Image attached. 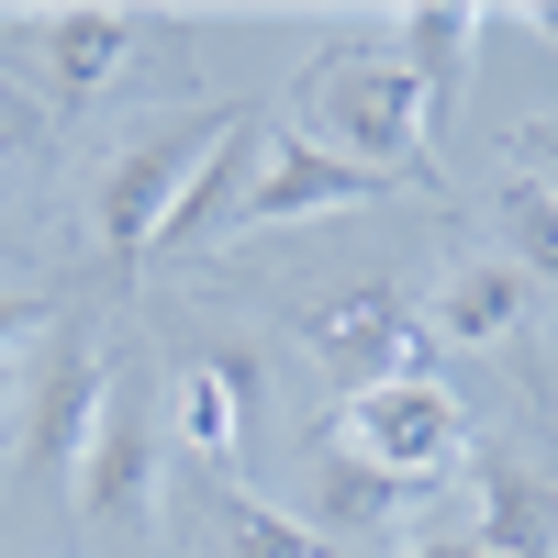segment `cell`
I'll list each match as a JSON object with an SVG mask.
<instances>
[{
    "label": "cell",
    "instance_id": "cell-18",
    "mask_svg": "<svg viewBox=\"0 0 558 558\" xmlns=\"http://www.w3.org/2000/svg\"><path fill=\"white\" fill-rule=\"evenodd\" d=\"M34 123H45V112H34V101H12V89H0V168H12V146H34Z\"/></svg>",
    "mask_w": 558,
    "mask_h": 558
},
{
    "label": "cell",
    "instance_id": "cell-4",
    "mask_svg": "<svg viewBox=\"0 0 558 558\" xmlns=\"http://www.w3.org/2000/svg\"><path fill=\"white\" fill-rule=\"evenodd\" d=\"M368 470H391V481H447L458 470V447H470V425H458V391H436L425 368H402V380H368L347 402V425H336Z\"/></svg>",
    "mask_w": 558,
    "mask_h": 558
},
{
    "label": "cell",
    "instance_id": "cell-3",
    "mask_svg": "<svg viewBox=\"0 0 558 558\" xmlns=\"http://www.w3.org/2000/svg\"><path fill=\"white\" fill-rule=\"evenodd\" d=\"M101 391H112V357H101V336H89V324H57V347H45L34 391L12 402V413H23V436H12V470H23V481H68L78 458H89Z\"/></svg>",
    "mask_w": 558,
    "mask_h": 558
},
{
    "label": "cell",
    "instance_id": "cell-16",
    "mask_svg": "<svg viewBox=\"0 0 558 558\" xmlns=\"http://www.w3.org/2000/svg\"><path fill=\"white\" fill-rule=\"evenodd\" d=\"M502 235H514V257L536 279H558V191L525 168V179H502Z\"/></svg>",
    "mask_w": 558,
    "mask_h": 558
},
{
    "label": "cell",
    "instance_id": "cell-5",
    "mask_svg": "<svg viewBox=\"0 0 558 558\" xmlns=\"http://www.w3.org/2000/svg\"><path fill=\"white\" fill-rule=\"evenodd\" d=\"M78 514L101 536H157V413L134 380L101 391V425H89V458H78Z\"/></svg>",
    "mask_w": 558,
    "mask_h": 558
},
{
    "label": "cell",
    "instance_id": "cell-21",
    "mask_svg": "<svg viewBox=\"0 0 558 558\" xmlns=\"http://www.w3.org/2000/svg\"><path fill=\"white\" fill-rule=\"evenodd\" d=\"M514 23H525V34H547V45H558V0H525V12H514Z\"/></svg>",
    "mask_w": 558,
    "mask_h": 558
},
{
    "label": "cell",
    "instance_id": "cell-6",
    "mask_svg": "<svg viewBox=\"0 0 558 558\" xmlns=\"http://www.w3.org/2000/svg\"><path fill=\"white\" fill-rule=\"evenodd\" d=\"M391 191H402V179L324 157L313 134H279V123H257V179H246L235 223H246V235H279V223H313V213H357V202H391Z\"/></svg>",
    "mask_w": 558,
    "mask_h": 558
},
{
    "label": "cell",
    "instance_id": "cell-20",
    "mask_svg": "<svg viewBox=\"0 0 558 558\" xmlns=\"http://www.w3.org/2000/svg\"><path fill=\"white\" fill-rule=\"evenodd\" d=\"M525 157H536V179L558 191V123H525Z\"/></svg>",
    "mask_w": 558,
    "mask_h": 558
},
{
    "label": "cell",
    "instance_id": "cell-10",
    "mask_svg": "<svg viewBox=\"0 0 558 558\" xmlns=\"http://www.w3.org/2000/svg\"><path fill=\"white\" fill-rule=\"evenodd\" d=\"M246 402H257V357L246 347H191L179 357V436H191L213 470L246 447Z\"/></svg>",
    "mask_w": 558,
    "mask_h": 558
},
{
    "label": "cell",
    "instance_id": "cell-22",
    "mask_svg": "<svg viewBox=\"0 0 558 558\" xmlns=\"http://www.w3.org/2000/svg\"><path fill=\"white\" fill-rule=\"evenodd\" d=\"M12 402H23V391H12V368H0V413H12Z\"/></svg>",
    "mask_w": 558,
    "mask_h": 558
},
{
    "label": "cell",
    "instance_id": "cell-7",
    "mask_svg": "<svg viewBox=\"0 0 558 558\" xmlns=\"http://www.w3.org/2000/svg\"><path fill=\"white\" fill-rule=\"evenodd\" d=\"M291 324H302V347H313L324 368H347L357 391H368V380H402V368H413V347H425V324L402 313V291H347V302H302Z\"/></svg>",
    "mask_w": 558,
    "mask_h": 558
},
{
    "label": "cell",
    "instance_id": "cell-12",
    "mask_svg": "<svg viewBox=\"0 0 558 558\" xmlns=\"http://www.w3.org/2000/svg\"><path fill=\"white\" fill-rule=\"evenodd\" d=\"M246 146H257V112H223L213 157L191 168V191L168 202V223H157V246H146V257H179V246H213L223 223H235V202H246Z\"/></svg>",
    "mask_w": 558,
    "mask_h": 558
},
{
    "label": "cell",
    "instance_id": "cell-8",
    "mask_svg": "<svg viewBox=\"0 0 558 558\" xmlns=\"http://www.w3.org/2000/svg\"><path fill=\"white\" fill-rule=\"evenodd\" d=\"M413 502H425V481H391V470H368V458H357L336 425L313 436V536H324V547L391 536V525H413Z\"/></svg>",
    "mask_w": 558,
    "mask_h": 558
},
{
    "label": "cell",
    "instance_id": "cell-2",
    "mask_svg": "<svg viewBox=\"0 0 558 558\" xmlns=\"http://www.w3.org/2000/svg\"><path fill=\"white\" fill-rule=\"evenodd\" d=\"M213 134H223V112H157V123H134L123 146L101 157V179H89V223H101L112 268H146L168 202L191 191V168L213 157Z\"/></svg>",
    "mask_w": 558,
    "mask_h": 558
},
{
    "label": "cell",
    "instance_id": "cell-19",
    "mask_svg": "<svg viewBox=\"0 0 558 558\" xmlns=\"http://www.w3.org/2000/svg\"><path fill=\"white\" fill-rule=\"evenodd\" d=\"M402 558H492V547H481V536H413Z\"/></svg>",
    "mask_w": 558,
    "mask_h": 558
},
{
    "label": "cell",
    "instance_id": "cell-9",
    "mask_svg": "<svg viewBox=\"0 0 558 558\" xmlns=\"http://www.w3.org/2000/svg\"><path fill=\"white\" fill-rule=\"evenodd\" d=\"M23 45H34V78L57 89V101H89L112 68H123V45H134V12L123 0H78V12H45V23H23Z\"/></svg>",
    "mask_w": 558,
    "mask_h": 558
},
{
    "label": "cell",
    "instance_id": "cell-14",
    "mask_svg": "<svg viewBox=\"0 0 558 558\" xmlns=\"http://www.w3.org/2000/svg\"><path fill=\"white\" fill-rule=\"evenodd\" d=\"M525 313H536L525 268H514V257H470V268H447V291H436V336H458V347H502Z\"/></svg>",
    "mask_w": 558,
    "mask_h": 558
},
{
    "label": "cell",
    "instance_id": "cell-13",
    "mask_svg": "<svg viewBox=\"0 0 558 558\" xmlns=\"http://www.w3.org/2000/svg\"><path fill=\"white\" fill-rule=\"evenodd\" d=\"M481 0H413L402 12V68L425 78V123L458 112V89H470V57H481Z\"/></svg>",
    "mask_w": 558,
    "mask_h": 558
},
{
    "label": "cell",
    "instance_id": "cell-1",
    "mask_svg": "<svg viewBox=\"0 0 558 558\" xmlns=\"http://www.w3.org/2000/svg\"><path fill=\"white\" fill-rule=\"evenodd\" d=\"M302 134L347 168H380V179H425L436 191V146H425V78L402 57H313L302 68Z\"/></svg>",
    "mask_w": 558,
    "mask_h": 558
},
{
    "label": "cell",
    "instance_id": "cell-11",
    "mask_svg": "<svg viewBox=\"0 0 558 558\" xmlns=\"http://www.w3.org/2000/svg\"><path fill=\"white\" fill-rule=\"evenodd\" d=\"M470 502H481L470 536L492 558H558V492H547V470H525V458H481Z\"/></svg>",
    "mask_w": 558,
    "mask_h": 558
},
{
    "label": "cell",
    "instance_id": "cell-17",
    "mask_svg": "<svg viewBox=\"0 0 558 558\" xmlns=\"http://www.w3.org/2000/svg\"><path fill=\"white\" fill-rule=\"evenodd\" d=\"M34 324H57V302H45V291H0V357H12Z\"/></svg>",
    "mask_w": 558,
    "mask_h": 558
},
{
    "label": "cell",
    "instance_id": "cell-15",
    "mask_svg": "<svg viewBox=\"0 0 558 558\" xmlns=\"http://www.w3.org/2000/svg\"><path fill=\"white\" fill-rule=\"evenodd\" d=\"M213 525H223V547H235V558H347V547H324L313 525L268 514L257 492H213Z\"/></svg>",
    "mask_w": 558,
    "mask_h": 558
}]
</instances>
